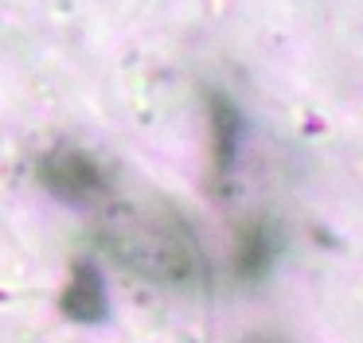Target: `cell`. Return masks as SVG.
<instances>
[{"instance_id":"6da1fadb","label":"cell","mask_w":363,"mask_h":343,"mask_svg":"<svg viewBox=\"0 0 363 343\" xmlns=\"http://www.w3.org/2000/svg\"><path fill=\"white\" fill-rule=\"evenodd\" d=\"M43 179H48V184H55V191L67 195V199H79V195L98 191V172L90 168L82 156L55 152L48 164H43Z\"/></svg>"}]
</instances>
